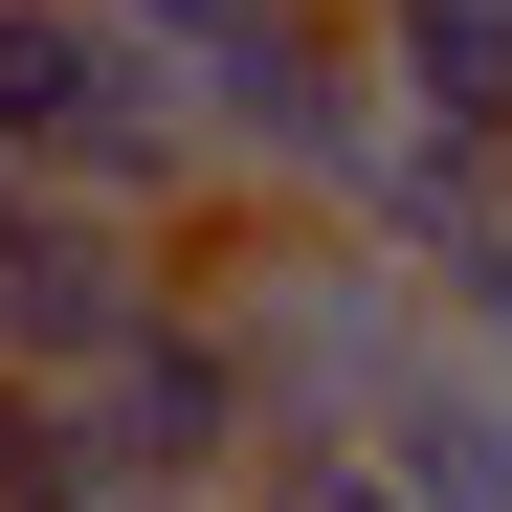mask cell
I'll return each mask as SVG.
<instances>
[{
	"instance_id": "cell-1",
	"label": "cell",
	"mask_w": 512,
	"mask_h": 512,
	"mask_svg": "<svg viewBox=\"0 0 512 512\" xmlns=\"http://www.w3.org/2000/svg\"><path fill=\"white\" fill-rule=\"evenodd\" d=\"M134 45L179 67V112L245 201H357V156L401 134L379 112V45H357V0H134Z\"/></svg>"
},
{
	"instance_id": "cell-2",
	"label": "cell",
	"mask_w": 512,
	"mask_h": 512,
	"mask_svg": "<svg viewBox=\"0 0 512 512\" xmlns=\"http://www.w3.org/2000/svg\"><path fill=\"white\" fill-rule=\"evenodd\" d=\"M0 156H23L45 201H112V223L223 201V156L179 112V67L134 45V0H0Z\"/></svg>"
},
{
	"instance_id": "cell-3",
	"label": "cell",
	"mask_w": 512,
	"mask_h": 512,
	"mask_svg": "<svg viewBox=\"0 0 512 512\" xmlns=\"http://www.w3.org/2000/svg\"><path fill=\"white\" fill-rule=\"evenodd\" d=\"M45 401H67V446H90L112 490H245V468L290 446V423H268V357H245V312H201V290L134 312L112 357L45 379Z\"/></svg>"
},
{
	"instance_id": "cell-4",
	"label": "cell",
	"mask_w": 512,
	"mask_h": 512,
	"mask_svg": "<svg viewBox=\"0 0 512 512\" xmlns=\"http://www.w3.org/2000/svg\"><path fill=\"white\" fill-rule=\"evenodd\" d=\"M134 312H179V245H156V223H112V201H23V223H0V379H23V401L90 379Z\"/></svg>"
},
{
	"instance_id": "cell-5",
	"label": "cell",
	"mask_w": 512,
	"mask_h": 512,
	"mask_svg": "<svg viewBox=\"0 0 512 512\" xmlns=\"http://www.w3.org/2000/svg\"><path fill=\"white\" fill-rule=\"evenodd\" d=\"M357 446L401 468V512H512V379L468 357V334H423V357H401V401L357 423Z\"/></svg>"
},
{
	"instance_id": "cell-6",
	"label": "cell",
	"mask_w": 512,
	"mask_h": 512,
	"mask_svg": "<svg viewBox=\"0 0 512 512\" xmlns=\"http://www.w3.org/2000/svg\"><path fill=\"white\" fill-rule=\"evenodd\" d=\"M401 134H512V0H357Z\"/></svg>"
},
{
	"instance_id": "cell-7",
	"label": "cell",
	"mask_w": 512,
	"mask_h": 512,
	"mask_svg": "<svg viewBox=\"0 0 512 512\" xmlns=\"http://www.w3.org/2000/svg\"><path fill=\"white\" fill-rule=\"evenodd\" d=\"M245 512H401V468H379V446H268Z\"/></svg>"
},
{
	"instance_id": "cell-8",
	"label": "cell",
	"mask_w": 512,
	"mask_h": 512,
	"mask_svg": "<svg viewBox=\"0 0 512 512\" xmlns=\"http://www.w3.org/2000/svg\"><path fill=\"white\" fill-rule=\"evenodd\" d=\"M67 512H245V490H67Z\"/></svg>"
},
{
	"instance_id": "cell-9",
	"label": "cell",
	"mask_w": 512,
	"mask_h": 512,
	"mask_svg": "<svg viewBox=\"0 0 512 512\" xmlns=\"http://www.w3.org/2000/svg\"><path fill=\"white\" fill-rule=\"evenodd\" d=\"M23 423H45V401H23V379H0V512H23Z\"/></svg>"
},
{
	"instance_id": "cell-10",
	"label": "cell",
	"mask_w": 512,
	"mask_h": 512,
	"mask_svg": "<svg viewBox=\"0 0 512 512\" xmlns=\"http://www.w3.org/2000/svg\"><path fill=\"white\" fill-rule=\"evenodd\" d=\"M490 223H512V134H490Z\"/></svg>"
}]
</instances>
